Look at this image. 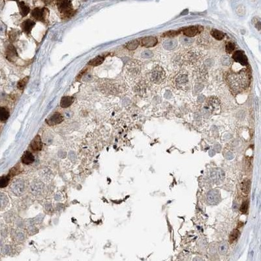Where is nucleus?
<instances>
[{"label": "nucleus", "mask_w": 261, "mask_h": 261, "mask_svg": "<svg viewBox=\"0 0 261 261\" xmlns=\"http://www.w3.org/2000/svg\"><path fill=\"white\" fill-rule=\"evenodd\" d=\"M57 8L61 14L65 17H71L73 14L74 10L72 3L70 1H60L57 3Z\"/></svg>", "instance_id": "1"}, {"label": "nucleus", "mask_w": 261, "mask_h": 261, "mask_svg": "<svg viewBox=\"0 0 261 261\" xmlns=\"http://www.w3.org/2000/svg\"><path fill=\"white\" fill-rule=\"evenodd\" d=\"M165 73L161 67H156L151 73V80L153 82L159 84L164 80Z\"/></svg>", "instance_id": "2"}, {"label": "nucleus", "mask_w": 261, "mask_h": 261, "mask_svg": "<svg viewBox=\"0 0 261 261\" xmlns=\"http://www.w3.org/2000/svg\"><path fill=\"white\" fill-rule=\"evenodd\" d=\"M220 200V193L217 190H211L207 194V202L210 205H216Z\"/></svg>", "instance_id": "3"}, {"label": "nucleus", "mask_w": 261, "mask_h": 261, "mask_svg": "<svg viewBox=\"0 0 261 261\" xmlns=\"http://www.w3.org/2000/svg\"><path fill=\"white\" fill-rule=\"evenodd\" d=\"M232 57L236 63H238L241 65L245 66L248 64L247 58L243 51H240V50L236 51L233 54Z\"/></svg>", "instance_id": "4"}, {"label": "nucleus", "mask_w": 261, "mask_h": 261, "mask_svg": "<svg viewBox=\"0 0 261 261\" xmlns=\"http://www.w3.org/2000/svg\"><path fill=\"white\" fill-rule=\"evenodd\" d=\"M46 11L47 9L45 8L40 9V8H35L32 12V16L39 21H45V16L46 14Z\"/></svg>", "instance_id": "5"}, {"label": "nucleus", "mask_w": 261, "mask_h": 261, "mask_svg": "<svg viewBox=\"0 0 261 261\" xmlns=\"http://www.w3.org/2000/svg\"><path fill=\"white\" fill-rule=\"evenodd\" d=\"M203 30V28L200 26H191L189 28H185L183 31V33L187 37H192L195 36L196 35L200 32L201 31Z\"/></svg>", "instance_id": "6"}, {"label": "nucleus", "mask_w": 261, "mask_h": 261, "mask_svg": "<svg viewBox=\"0 0 261 261\" xmlns=\"http://www.w3.org/2000/svg\"><path fill=\"white\" fill-rule=\"evenodd\" d=\"M7 59L11 62H14L18 58V54L16 48L13 45H9L7 47L5 52Z\"/></svg>", "instance_id": "7"}, {"label": "nucleus", "mask_w": 261, "mask_h": 261, "mask_svg": "<svg viewBox=\"0 0 261 261\" xmlns=\"http://www.w3.org/2000/svg\"><path fill=\"white\" fill-rule=\"evenodd\" d=\"M64 120L63 116L60 114V113L56 112L54 113L53 115L50 117L48 119L46 120V123H47L49 126H55V125L60 123L62 121Z\"/></svg>", "instance_id": "8"}, {"label": "nucleus", "mask_w": 261, "mask_h": 261, "mask_svg": "<svg viewBox=\"0 0 261 261\" xmlns=\"http://www.w3.org/2000/svg\"><path fill=\"white\" fill-rule=\"evenodd\" d=\"M157 44V39L155 37H147L142 39L141 45L146 48L154 47Z\"/></svg>", "instance_id": "9"}, {"label": "nucleus", "mask_w": 261, "mask_h": 261, "mask_svg": "<svg viewBox=\"0 0 261 261\" xmlns=\"http://www.w3.org/2000/svg\"><path fill=\"white\" fill-rule=\"evenodd\" d=\"M36 25V23L34 21L30 20V19H27L24 22H23L22 24V29L24 32L26 33H30L31 31L32 30L33 27Z\"/></svg>", "instance_id": "10"}, {"label": "nucleus", "mask_w": 261, "mask_h": 261, "mask_svg": "<svg viewBox=\"0 0 261 261\" xmlns=\"http://www.w3.org/2000/svg\"><path fill=\"white\" fill-rule=\"evenodd\" d=\"M31 147L34 151H39L42 149V144L40 136L37 135L31 142Z\"/></svg>", "instance_id": "11"}, {"label": "nucleus", "mask_w": 261, "mask_h": 261, "mask_svg": "<svg viewBox=\"0 0 261 261\" xmlns=\"http://www.w3.org/2000/svg\"><path fill=\"white\" fill-rule=\"evenodd\" d=\"M212 178L214 182H220L223 180L225 177V173L222 170L217 169L213 171L212 172Z\"/></svg>", "instance_id": "12"}, {"label": "nucleus", "mask_w": 261, "mask_h": 261, "mask_svg": "<svg viewBox=\"0 0 261 261\" xmlns=\"http://www.w3.org/2000/svg\"><path fill=\"white\" fill-rule=\"evenodd\" d=\"M74 97L71 96H65L62 97L60 102V106L62 108H67L73 103Z\"/></svg>", "instance_id": "13"}, {"label": "nucleus", "mask_w": 261, "mask_h": 261, "mask_svg": "<svg viewBox=\"0 0 261 261\" xmlns=\"http://www.w3.org/2000/svg\"><path fill=\"white\" fill-rule=\"evenodd\" d=\"M18 4L22 16L23 17H26L30 11V8L29 7V6L28 5H26V3L23 2H18Z\"/></svg>", "instance_id": "14"}, {"label": "nucleus", "mask_w": 261, "mask_h": 261, "mask_svg": "<svg viewBox=\"0 0 261 261\" xmlns=\"http://www.w3.org/2000/svg\"><path fill=\"white\" fill-rule=\"evenodd\" d=\"M35 161L33 154L30 151H26L22 157V161L26 165H30Z\"/></svg>", "instance_id": "15"}, {"label": "nucleus", "mask_w": 261, "mask_h": 261, "mask_svg": "<svg viewBox=\"0 0 261 261\" xmlns=\"http://www.w3.org/2000/svg\"><path fill=\"white\" fill-rule=\"evenodd\" d=\"M178 42L175 40H167L163 43V47L166 50H172L176 47Z\"/></svg>", "instance_id": "16"}, {"label": "nucleus", "mask_w": 261, "mask_h": 261, "mask_svg": "<svg viewBox=\"0 0 261 261\" xmlns=\"http://www.w3.org/2000/svg\"><path fill=\"white\" fill-rule=\"evenodd\" d=\"M251 181L245 179L241 183V191L244 194H248L251 189Z\"/></svg>", "instance_id": "17"}, {"label": "nucleus", "mask_w": 261, "mask_h": 261, "mask_svg": "<svg viewBox=\"0 0 261 261\" xmlns=\"http://www.w3.org/2000/svg\"><path fill=\"white\" fill-rule=\"evenodd\" d=\"M9 117V112L5 107H0V121L5 122Z\"/></svg>", "instance_id": "18"}, {"label": "nucleus", "mask_w": 261, "mask_h": 261, "mask_svg": "<svg viewBox=\"0 0 261 261\" xmlns=\"http://www.w3.org/2000/svg\"><path fill=\"white\" fill-rule=\"evenodd\" d=\"M240 235V232L238 229L233 230V231L231 233V235H229V242L231 244H232L236 241Z\"/></svg>", "instance_id": "19"}, {"label": "nucleus", "mask_w": 261, "mask_h": 261, "mask_svg": "<svg viewBox=\"0 0 261 261\" xmlns=\"http://www.w3.org/2000/svg\"><path fill=\"white\" fill-rule=\"evenodd\" d=\"M212 36L217 40H222L225 37V34L217 30H212L211 32Z\"/></svg>", "instance_id": "20"}, {"label": "nucleus", "mask_w": 261, "mask_h": 261, "mask_svg": "<svg viewBox=\"0 0 261 261\" xmlns=\"http://www.w3.org/2000/svg\"><path fill=\"white\" fill-rule=\"evenodd\" d=\"M104 61V57L102 56H97L94 59L92 60L91 61H89L88 64L92 66H97L103 63Z\"/></svg>", "instance_id": "21"}, {"label": "nucleus", "mask_w": 261, "mask_h": 261, "mask_svg": "<svg viewBox=\"0 0 261 261\" xmlns=\"http://www.w3.org/2000/svg\"><path fill=\"white\" fill-rule=\"evenodd\" d=\"M139 45V41L138 40H133L127 42L126 45V47L129 50H134L137 49Z\"/></svg>", "instance_id": "22"}, {"label": "nucleus", "mask_w": 261, "mask_h": 261, "mask_svg": "<svg viewBox=\"0 0 261 261\" xmlns=\"http://www.w3.org/2000/svg\"><path fill=\"white\" fill-rule=\"evenodd\" d=\"M228 249V245L227 243L225 242V241L221 242L219 245V253L221 255H225L227 253Z\"/></svg>", "instance_id": "23"}, {"label": "nucleus", "mask_w": 261, "mask_h": 261, "mask_svg": "<svg viewBox=\"0 0 261 261\" xmlns=\"http://www.w3.org/2000/svg\"><path fill=\"white\" fill-rule=\"evenodd\" d=\"M177 85H178L179 86L180 85H182L183 84L184 85H186L188 84V78H187L186 75H180L178 78H177Z\"/></svg>", "instance_id": "24"}, {"label": "nucleus", "mask_w": 261, "mask_h": 261, "mask_svg": "<svg viewBox=\"0 0 261 261\" xmlns=\"http://www.w3.org/2000/svg\"><path fill=\"white\" fill-rule=\"evenodd\" d=\"M28 80H29V77L26 76V77L24 78V79H22V80L19 81L18 83V85H17L18 88L20 89H24L26 84L28 83Z\"/></svg>", "instance_id": "25"}, {"label": "nucleus", "mask_w": 261, "mask_h": 261, "mask_svg": "<svg viewBox=\"0 0 261 261\" xmlns=\"http://www.w3.org/2000/svg\"><path fill=\"white\" fill-rule=\"evenodd\" d=\"M9 182V176H2L0 177V188H5L8 185Z\"/></svg>", "instance_id": "26"}, {"label": "nucleus", "mask_w": 261, "mask_h": 261, "mask_svg": "<svg viewBox=\"0 0 261 261\" xmlns=\"http://www.w3.org/2000/svg\"><path fill=\"white\" fill-rule=\"evenodd\" d=\"M235 49V45L233 42H228V43L226 45V52L228 54H231L232 52H233Z\"/></svg>", "instance_id": "27"}, {"label": "nucleus", "mask_w": 261, "mask_h": 261, "mask_svg": "<svg viewBox=\"0 0 261 261\" xmlns=\"http://www.w3.org/2000/svg\"><path fill=\"white\" fill-rule=\"evenodd\" d=\"M249 208V202L248 201H244L241 205L240 207V211L241 213H245L248 210Z\"/></svg>", "instance_id": "28"}, {"label": "nucleus", "mask_w": 261, "mask_h": 261, "mask_svg": "<svg viewBox=\"0 0 261 261\" xmlns=\"http://www.w3.org/2000/svg\"><path fill=\"white\" fill-rule=\"evenodd\" d=\"M141 56L143 58H150L153 56V54L151 51L146 50V51L142 52V54H141Z\"/></svg>", "instance_id": "29"}, {"label": "nucleus", "mask_w": 261, "mask_h": 261, "mask_svg": "<svg viewBox=\"0 0 261 261\" xmlns=\"http://www.w3.org/2000/svg\"><path fill=\"white\" fill-rule=\"evenodd\" d=\"M255 20H256V22L253 20V22L255 24V26L256 28H258L259 30H260V19L258 18H255Z\"/></svg>", "instance_id": "30"}, {"label": "nucleus", "mask_w": 261, "mask_h": 261, "mask_svg": "<svg viewBox=\"0 0 261 261\" xmlns=\"http://www.w3.org/2000/svg\"><path fill=\"white\" fill-rule=\"evenodd\" d=\"M17 36H18V33L16 32H11V33H10V39H11V40H12V41H14L15 39H16V38L17 37Z\"/></svg>", "instance_id": "31"}, {"label": "nucleus", "mask_w": 261, "mask_h": 261, "mask_svg": "<svg viewBox=\"0 0 261 261\" xmlns=\"http://www.w3.org/2000/svg\"><path fill=\"white\" fill-rule=\"evenodd\" d=\"M178 34V33L176 32L175 31H170V32L166 33L164 34V36H169V37H174L176 36V35Z\"/></svg>", "instance_id": "32"}, {"label": "nucleus", "mask_w": 261, "mask_h": 261, "mask_svg": "<svg viewBox=\"0 0 261 261\" xmlns=\"http://www.w3.org/2000/svg\"><path fill=\"white\" fill-rule=\"evenodd\" d=\"M193 261H203V260H202V259L200 258V257H196V258H194L193 259Z\"/></svg>", "instance_id": "33"}, {"label": "nucleus", "mask_w": 261, "mask_h": 261, "mask_svg": "<svg viewBox=\"0 0 261 261\" xmlns=\"http://www.w3.org/2000/svg\"><path fill=\"white\" fill-rule=\"evenodd\" d=\"M183 41H184V42H188L189 41V40L188 39V38H184V39H183Z\"/></svg>", "instance_id": "34"}]
</instances>
